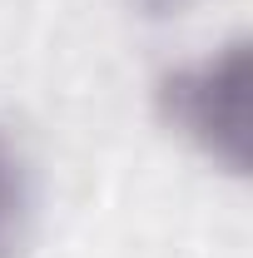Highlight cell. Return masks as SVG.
Wrapping results in <instances>:
<instances>
[{"label": "cell", "mask_w": 253, "mask_h": 258, "mask_svg": "<svg viewBox=\"0 0 253 258\" xmlns=\"http://www.w3.org/2000/svg\"><path fill=\"white\" fill-rule=\"evenodd\" d=\"M159 119L189 139L223 174H248V40H228L214 55L169 70L154 85Z\"/></svg>", "instance_id": "1"}, {"label": "cell", "mask_w": 253, "mask_h": 258, "mask_svg": "<svg viewBox=\"0 0 253 258\" xmlns=\"http://www.w3.org/2000/svg\"><path fill=\"white\" fill-rule=\"evenodd\" d=\"M30 219H35L30 159H25L20 139L0 124V258H25Z\"/></svg>", "instance_id": "2"}, {"label": "cell", "mask_w": 253, "mask_h": 258, "mask_svg": "<svg viewBox=\"0 0 253 258\" xmlns=\"http://www.w3.org/2000/svg\"><path fill=\"white\" fill-rule=\"evenodd\" d=\"M144 15H154V20H169V15H184L194 0H134Z\"/></svg>", "instance_id": "3"}]
</instances>
